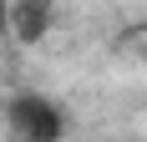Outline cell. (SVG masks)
<instances>
[{"mask_svg":"<svg viewBox=\"0 0 147 142\" xmlns=\"http://www.w3.org/2000/svg\"><path fill=\"white\" fill-rule=\"evenodd\" d=\"M10 5L15 0H0V41H10Z\"/></svg>","mask_w":147,"mask_h":142,"instance_id":"3957f363","label":"cell"},{"mask_svg":"<svg viewBox=\"0 0 147 142\" xmlns=\"http://www.w3.org/2000/svg\"><path fill=\"white\" fill-rule=\"evenodd\" d=\"M0 122L10 142H66L71 137V112L46 91H15L0 107Z\"/></svg>","mask_w":147,"mask_h":142,"instance_id":"6da1fadb","label":"cell"},{"mask_svg":"<svg viewBox=\"0 0 147 142\" xmlns=\"http://www.w3.org/2000/svg\"><path fill=\"white\" fill-rule=\"evenodd\" d=\"M56 26V0H15L10 5V41L41 46Z\"/></svg>","mask_w":147,"mask_h":142,"instance_id":"7a4b0ae2","label":"cell"}]
</instances>
